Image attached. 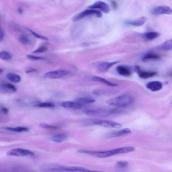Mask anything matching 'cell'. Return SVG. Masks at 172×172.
Returning <instances> with one entry per match:
<instances>
[{"instance_id":"obj_1","label":"cell","mask_w":172,"mask_h":172,"mask_svg":"<svg viewBox=\"0 0 172 172\" xmlns=\"http://www.w3.org/2000/svg\"><path fill=\"white\" fill-rule=\"evenodd\" d=\"M127 149L126 147L120 148L112 150L105 151H95L84 150H79L78 152L94 156L100 158H105L113 156L120 154L126 153Z\"/></svg>"},{"instance_id":"obj_2","label":"cell","mask_w":172,"mask_h":172,"mask_svg":"<svg viewBox=\"0 0 172 172\" xmlns=\"http://www.w3.org/2000/svg\"><path fill=\"white\" fill-rule=\"evenodd\" d=\"M135 99L132 96L123 95L109 99L107 104L111 106L125 107L129 106L134 102Z\"/></svg>"},{"instance_id":"obj_3","label":"cell","mask_w":172,"mask_h":172,"mask_svg":"<svg viewBox=\"0 0 172 172\" xmlns=\"http://www.w3.org/2000/svg\"><path fill=\"white\" fill-rule=\"evenodd\" d=\"M121 112V110L118 109L107 110L100 109L98 110H88L84 111L85 114L88 116L102 117H108L111 115L118 114Z\"/></svg>"},{"instance_id":"obj_4","label":"cell","mask_w":172,"mask_h":172,"mask_svg":"<svg viewBox=\"0 0 172 172\" xmlns=\"http://www.w3.org/2000/svg\"><path fill=\"white\" fill-rule=\"evenodd\" d=\"M88 122V124H92L99 125L107 128L120 129L122 127L120 123L114 121L97 119H90L87 120Z\"/></svg>"},{"instance_id":"obj_5","label":"cell","mask_w":172,"mask_h":172,"mask_svg":"<svg viewBox=\"0 0 172 172\" xmlns=\"http://www.w3.org/2000/svg\"><path fill=\"white\" fill-rule=\"evenodd\" d=\"M40 170L43 171H68V167L63 166L58 164H47L42 166Z\"/></svg>"},{"instance_id":"obj_6","label":"cell","mask_w":172,"mask_h":172,"mask_svg":"<svg viewBox=\"0 0 172 172\" xmlns=\"http://www.w3.org/2000/svg\"><path fill=\"white\" fill-rule=\"evenodd\" d=\"M8 156L15 157L33 156L34 154L31 151L20 148L10 150L7 153Z\"/></svg>"},{"instance_id":"obj_7","label":"cell","mask_w":172,"mask_h":172,"mask_svg":"<svg viewBox=\"0 0 172 172\" xmlns=\"http://www.w3.org/2000/svg\"><path fill=\"white\" fill-rule=\"evenodd\" d=\"M94 15H96L97 17L100 18L102 17V13L100 11L94 10H86L84 12H82L76 15L74 18L73 20L75 22L83 19L87 16Z\"/></svg>"},{"instance_id":"obj_8","label":"cell","mask_w":172,"mask_h":172,"mask_svg":"<svg viewBox=\"0 0 172 172\" xmlns=\"http://www.w3.org/2000/svg\"><path fill=\"white\" fill-rule=\"evenodd\" d=\"M70 73L69 71L64 70H60L50 71L46 73L44 77L46 78L55 79L61 78L68 75Z\"/></svg>"},{"instance_id":"obj_9","label":"cell","mask_w":172,"mask_h":172,"mask_svg":"<svg viewBox=\"0 0 172 172\" xmlns=\"http://www.w3.org/2000/svg\"><path fill=\"white\" fill-rule=\"evenodd\" d=\"M151 13L154 15H171L172 9L167 6L161 5L158 6L153 8L151 10Z\"/></svg>"},{"instance_id":"obj_10","label":"cell","mask_w":172,"mask_h":172,"mask_svg":"<svg viewBox=\"0 0 172 172\" xmlns=\"http://www.w3.org/2000/svg\"><path fill=\"white\" fill-rule=\"evenodd\" d=\"M91 9H99L105 13H108L110 11V8L108 4L104 2L98 1L88 7Z\"/></svg>"},{"instance_id":"obj_11","label":"cell","mask_w":172,"mask_h":172,"mask_svg":"<svg viewBox=\"0 0 172 172\" xmlns=\"http://www.w3.org/2000/svg\"><path fill=\"white\" fill-rule=\"evenodd\" d=\"M135 69L139 77L143 79H147L153 77L156 75V73L154 72L144 71L141 70L138 66H135Z\"/></svg>"},{"instance_id":"obj_12","label":"cell","mask_w":172,"mask_h":172,"mask_svg":"<svg viewBox=\"0 0 172 172\" xmlns=\"http://www.w3.org/2000/svg\"><path fill=\"white\" fill-rule=\"evenodd\" d=\"M62 106L65 108L79 109L82 108V104L78 101H67L63 102Z\"/></svg>"},{"instance_id":"obj_13","label":"cell","mask_w":172,"mask_h":172,"mask_svg":"<svg viewBox=\"0 0 172 172\" xmlns=\"http://www.w3.org/2000/svg\"><path fill=\"white\" fill-rule=\"evenodd\" d=\"M147 88L153 92H156L161 90L163 87L162 83L158 81H154L150 82L147 84Z\"/></svg>"},{"instance_id":"obj_14","label":"cell","mask_w":172,"mask_h":172,"mask_svg":"<svg viewBox=\"0 0 172 172\" xmlns=\"http://www.w3.org/2000/svg\"><path fill=\"white\" fill-rule=\"evenodd\" d=\"M118 62H114L102 63L98 64L97 66V69L98 71L101 72H106L113 65Z\"/></svg>"},{"instance_id":"obj_15","label":"cell","mask_w":172,"mask_h":172,"mask_svg":"<svg viewBox=\"0 0 172 172\" xmlns=\"http://www.w3.org/2000/svg\"><path fill=\"white\" fill-rule=\"evenodd\" d=\"M1 89L3 92L7 93L15 92L17 90V89L15 86L9 83L1 84Z\"/></svg>"},{"instance_id":"obj_16","label":"cell","mask_w":172,"mask_h":172,"mask_svg":"<svg viewBox=\"0 0 172 172\" xmlns=\"http://www.w3.org/2000/svg\"><path fill=\"white\" fill-rule=\"evenodd\" d=\"M132 132L130 129L126 128L110 133L108 135V136L111 137H121L130 134Z\"/></svg>"},{"instance_id":"obj_17","label":"cell","mask_w":172,"mask_h":172,"mask_svg":"<svg viewBox=\"0 0 172 172\" xmlns=\"http://www.w3.org/2000/svg\"><path fill=\"white\" fill-rule=\"evenodd\" d=\"M92 80L95 82L101 83L104 84L109 86L116 87L118 86V85L117 84L113 83L112 82L108 81L105 79L98 76H92Z\"/></svg>"},{"instance_id":"obj_18","label":"cell","mask_w":172,"mask_h":172,"mask_svg":"<svg viewBox=\"0 0 172 172\" xmlns=\"http://www.w3.org/2000/svg\"><path fill=\"white\" fill-rule=\"evenodd\" d=\"M146 18L145 17H141L139 19L132 21H127L125 23L127 25L135 26H141L145 24L146 21Z\"/></svg>"},{"instance_id":"obj_19","label":"cell","mask_w":172,"mask_h":172,"mask_svg":"<svg viewBox=\"0 0 172 172\" xmlns=\"http://www.w3.org/2000/svg\"><path fill=\"white\" fill-rule=\"evenodd\" d=\"M116 70L119 74L123 76H129L131 74L130 69L125 66H119L117 67Z\"/></svg>"},{"instance_id":"obj_20","label":"cell","mask_w":172,"mask_h":172,"mask_svg":"<svg viewBox=\"0 0 172 172\" xmlns=\"http://www.w3.org/2000/svg\"><path fill=\"white\" fill-rule=\"evenodd\" d=\"M163 51H169L172 50V39L167 40L157 47Z\"/></svg>"},{"instance_id":"obj_21","label":"cell","mask_w":172,"mask_h":172,"mask_svg":"<svg viewBox=\"0 0 172 172\" xmlns=\"http://www.w3.org/2000/svg\"><path fill=\"white\" fill-rule=\"evenodd\" d=\"M160 58V56L158 54L153 53H148L143 56L141 58V60L143 61H148L159 60Z\"/></svg>"},{"instance_id":"obj_22","label":"cell","mask_w":172,"mask_h":172,"mask_svg":"<svg viewBox=\"0 0 172 172\" xmlns=\"http://www.w3.org/2000/svg\"><path fill=\"white\" fill-rule=\"evenodd\" d=\"M160 34L157 32H147L143 35V37L147 40H152L158 38Z\"/></svg>"},{"instance_id":"obj_23","label":"cell","mask_w":172,"mask_h":172,"mask_svg":"<svg viewBox=\"0 0 172 172\" xmlns=\"http://www.w3.org/2000/svg\"><path fill=\"white\" fill-rule=\"evenodd\" d=\"M6 77L10 81L14 82H19L21 80V77L19 75L13 73H8L6 74Z\"/></svg>"},{"instance_id":"obj_24","label":"cell","mask_w":172,"mask_h":172,"mask_svg":"<svg viewBox=\"0 0 172 172\" xmlns=\"http://www.w3.org/2000/svg\"><path fill=\"white\" fill-rule=\"evenodd\" d=\"M19 41L21 44L26 45H30L32 44V40L25 34H22L19 37Z\"/></svg>"},{"instance_id":"obj_25","label":"cell","mask_w":172,"mask_h":172,"mask_svg":"<svg viewBox=\"0 0 172 172\" xmlns=\"http://www.w3.org/2000/svg\"><path fill=\"white\" fill-rule=\"evenodd\" d=\"M67 138V135L65 134H58L54 135L52 137V141L57 143H61Z\"/></svg>"},{"instance_id":"obj_26","label":"cell","mask_w":172,"mask_h":172,"mask_svg":"<svg viewBox=\"0 0 172 172\" xmlns=\"http://www.w3.org/2000/svg\"><path fill=\"white\" fill-rule=\"evenodd\" d=\"M4 128L5 130L17 133L26 132V131H29V129L27 128V127H6Z\"/></svg>"},{"instance_id":"obj_27","label":"cell","mask_w":172,"mask_h":172,"mask_svg":"<svg viewBox=\"0 0 172 172\" xmlns=\"http://www.w3.org/2000/svg\"><path fill=\"white\" fill-rule=\"evenodd\" d=\"M75 101L81 103L82 104H92L95 102L94 99L89 97H80L76 99Z\"/></svg>"},{"instance_id":"obj_28","label":"cell","mask_w":172,"mask_h":172,"mask_svg":"<svg viewBox=\"0 0 172 172\" xmlns=\"http://www.w3.org/2000/svg\"><path fill=\"white\" fill-rule=\"evenodd\" d=\"M36 106L41 108H53L55 107V105L52 102H44L39 103Z\"/></svg>"},{"instance_id":"obj_29","label":"cell","mask_w":172,"mask_h":172,"mask_svg":"<svg viewBox=\"0 0 172 172\" xmlns=\"http://www.w3.org/2000/svg\"><path fill=\"white\" fill-rule=\"evenodd\" d=\"M0 57L1 59L4 60H9L12 58V56L7 52L2 51L0 53Z\"/></svg>"},{"instance_id":"obj_30","label":"cell","mask_w":172,"mask_h":172,"mask_svg":"<svg viewBox=\"0 0 172 172\" xmlns=\"http://www.w3.org/2000/svg\"><path fill=\"white\" fill-rule=\"evenodd\" d=\"M40 126L42 127V128L46 129H51V130H57V129L60 128V127L53 126V125H51L44 123H41L40 124Z\"/></svg>"},{"instance_id":"obj_31","label":"cell","mask_w":172,"mask_h":172,"mask_svg":"<svg viewBox=\"0 0 172 172\" xmlns=\"http://www.w3.org/2000/svg\"><path fill=\"white\" fill-rule=\"evenodd\" d=\"M26 29L28 31H29L31 33L32 35H33L34 37H36L38 39H41L42 40H45V41H48V38L44 37V36L40 35L39 34L36 33V32H34L33 31H32V30H30L28 28H26Z\"/></svg>"},{"instance_id":"obj_32","label":"cell","mask_w":172,"mask_h":172,"mask_svg":"<svg viewBox=\"0 0 172 172\" xmlns=\"http://www.w3.org/2000/svg\"><path fill=\"white\" fill-rule=\"evenodd\" d=\"M26 56L28 59L32 61L46 60L48 59L47 58L42 57V56H36L29 55V54H27L26 55Z\"/></svg>"},{"instance_id":"obj_33","label":"cell","mask_w":172,"mask_h":172,"mask_svg":"<svg viewBox=\"0 0 172 172\" xmlns=\"http://www.w3.org/2000/svg\"><path fill=\"white\" fill-rule=\"evenodd\" d=\"M48 48L45 46H42L37 48V49L34 50L32 52V53L37 54L42 53L47 51Z\"/></svg>"},{"instance_id":"obj_34","label":"cell","mask_w":172,"mask_h":172,"mask_svg":"<svg viewBox=\"0 0 172 172\" xmlns=\"http://www.w3.org/2000/svg\"><path fill=\"white\" fill-rule=\"evenodd\" d=\"M116 166L119 168H125L128 167V163L125 161H119L117 162Z\"/></svg>"},{"instance_id":"obj_35","label":"cell","mask_w":172,"mask_h":172,"mask_svg":"<svg viewBox=\"0 0 172 172\" xmlns=\"http://www.w3.org/2000/svg\"><path fill=\"white\" fill-rule=\"evenodd\" d=\"M37 72V70L36 69L34 68H31L28 69L25 72L26 73H31L32 72Z\"/></svg>"},{"instance_id":"obj_36","label":"cell","mask_w":172,"mask_h":172,"mask_svg":"<svg viewBox=\"0 0 172 172\" xmlns=\"http://www.w3.org/2000/svg\"><path fill=\"white\" fill-rule=\"evenodd\" d=\"M4 36V32L3 30L1 28L0 29V41H1L3 40Z\"/></svg>"},{"instance_id":"obj_37","label":"cell","mask_w":172,"mask_h":172,"mask_svg":"<svg viewBox=\"0 0 172 172\" xmlns=\"http://www.w3.org/2000/svg\"><path fill=\"white\" fill-rule=\"evenodd\" d=\"M1 110L2 112H3L4 114H7V113H9V110H8V109L7 108H5V107H2Z\"/></svg>"},{"instance_id":"obj_38","label":"cell","mask_w":172,"mask_h":172,"mask_svg":"<svg viewBox=\"0 0 172 172\" xmlns=\"http://www.w3.org/2000/svg\"><path fill=\"white\" fill-rule=\"evenodd\" d=\"M112 5L113 8H116L117 7V4L114 1H112Z\"/></svg>"},{"instance_id":"obj_39","label":"cell","mask_w":172,"mask_h":172,"mask_svg":"<svg viewBox=\"0 0 172 172\" xmlns=\"http://www.w3.org/2000/svg\"><path fill=\"white\" fill-rule=\"evenodd\" d=\"M3 69H2L1 68V69H0V74H1L2 73H3Z\"/></svg>"},{"instance_id":"obj_40","label":"cell","mask_w":172,"mask_h":172,"mask_svg":"<svg viewBox=\"0 0 172 172\" xmlns=\"http://www.w3.org/2000/svg\"><path fill=\"white\" fill-rule=\"evenodd\" d=\"M19 13H22V12H23V11H22V10L21 9H19Z\"/></svg>"},{"instance_id":"obj_41","label":"cell","mask_w":172,"mask_h":172,"mask_svg":"<svg viewBox=\"0 0 172 172\" xmlns=\"http://www.w3.org/2000/svg\"><path fill=\"white\" fill-rule=\"evenodd\" d=\"M171 104H172V100L171 101Z\"/></svg>"}]
</instances>
